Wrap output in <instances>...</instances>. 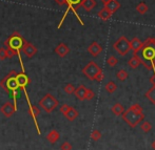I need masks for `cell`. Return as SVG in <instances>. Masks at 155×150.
Listing matches in <instances>:
<instances>
[{
  "mask_svg": "<svg viewBox=\"0 0 155 150\" xmlns=\"http://www.w3.org/2000/svg\"><path fill=\"white\" fill-rule=\"evenodd\" d=\"M134 56L140 61L147 69H154L155 67V39L148 38L143 42L141 47L134 52Z\"/></svg>",
  "mask_w": 155,
  "mask_h": 150,
  "instance_id": "6da1fadb",
  "label": "cell"
},
{
  "mask_svg": "<svg viewBox=\"0 0 155 150\" xmlns=\"http://www.w3.org/2000/svg\"><path fill=\"white\" fill-rule=\"evenodd\" d=\"M121 116H123V120L132 128L136 127L145 119V114L143 112V107L139 104L132 105L129 109L124 110Z\"/></svg>",
  "mask_w": 155,
  "mask_h": 150,
  "instance_id": "7a4b0ae2",
  "label": "cell"
},
{
  "mask_svg": "<svg viewBox=\"0 0 155 150\" xmlns=\"http://www.w3.org/2000/svg\"><path fill=\"white\" fill-rule=\"evenodd\" d=\"M16 71L15 70H11L10 73L6 75V77L4 79H2L0 81V87H2L8 95H14V99H16V93L20 88H19L18 84H17V81H16Z\"/></svg>",
  "mask_w": 155,
  "mask_h": 150,
  "instance_id": "3957f363",
  "label": "cell"
},
{
  "mask_svg": "<svg viewBox=\"0 0 155 150\" xmlns=\"http://www.w3.org/2000/svg\"><path fill=\"white\" fill-rule=\"evenodd\" d=\"M25 40L23 39V37L21 36L19 33L15 32L11 35L8 38V40L4 41V45L8 48L13 49L14 52H16V54L19 56V53H20L21 48H22V45L25 44Z\"/></svg>",
  "mask_w": 155,
  "mask_h": 150,
  "instance_id": "277c9868",
  "label": "cell"
},
{
  "mask_svg": "<svg viewBox=\"0 0 155 150\" xmlns=\"http://www.w3.org/2000/svg\"><path fill=\"white\" fill-rule=\"evenodd\" d=\"M39 106L43 111L47 114H51L54 109L58 106V100L51 93H47L42 99L39 101Z\"/></svg>",
  "mask_w": 155,
  "mask_h": 150,
  "instance_id": "5b68a950",
  "label": "cell"
},
{
  "mask_svg": "<svg viewBox=\"0 0 155 150\" xmlns=\"http://www.w3.org/2000/svg\"><path fill=\"white\" fill-rule=\"evenodd\" d=\"M113 48L117 52L120 56H126L131 51L130 48V41L124 36H121L117 39L116 42L113 44Z\"/></svg>",
  "mask_w": 155,
  "mask_h": 150,
  "instance_id": "8992f818",
  "label": "cell"
},
{
  "mask_svg": "<svg viewBox=\"0 0 155 150\" xmlns=\"http://www.w3.org/2000/svg\"><path fill=\"white\" fill-rule=\"evenodd\" d=\"M100 71H102L101 68H100L94 61H90V62L82 68V73H84L89 80H92V81H94V80L96 79V77H97V75Z\"/></svg>",
  "mask_w": 155,
  "mask_h": 150,
  "instance_id": "52a82bcc",
  "label": "cell"
},
{
  "mask_svg": "<svg viewBox=\"0 0 155 150\" xmlns=\"http://www.w3.org/2000/svg\"><path fill=\"white\" fill-rule=\"evenodd\" d=\"M16 111V106L12 102H5L3 105L0 107V112L3 114L5 118H11Z\"/></svg>",
  "mask_w": 155,
  "mask_h": 150,
  "instance_id": "ba28073f",
  "label": "cell"
},
{
  "mask_svg": "<svg viewBox=\"0 0 155 150\" xmlns=\"http://www.w3.org/2000/svg\"><path fill=\"white\" fill-rule=\"evenodd\" d=\"M21 51H22V53L25 54L28 58H33L37 54V51H38V49H37V47L35 46V45H33L31 42L25 41V44L22 45Z\"/></svg>",
  "mask_w": 155,
  "mask_h": 150,
  "instance_id": "9c48e42d",
  "label": "cell"
},
{
  "mask_svg": "<svg viewBox=\"0 0 155 150\" xmlns=\"http://www.w3.org/2000/svg\"><path fill=\"white\" fill-rule=\"evenodd\" d=\"M15 78H16V81H17V84H18L19 88H21V89H23V90H25V86L29 85V84L31 83V80H30V78L28 77V76L25 75L23 71H22V73H16Z\"/></svg>",
  "mask_w": 155,
  "mask_h": 150,
  "instance_id": "30bf717a",
  "label": "cell"
},
{
  "mask_svg": "<svg viewBox=\"0 0 155 150\" xmlns=\"http://www.w3.org/2000/svg\"><path fill=\"white\" fill-rule=\"evenodd\" d=\"M54 51H55V53L57 54L60 58H64L65 56L70 53V48L67 46V44H64V43H62V42L59 43V44L55 47Z\"/></svg>",
  "mask_w": 155,
  "mask_h": 150,
  "instance_id": "8fae6325",
  "label": "cell"
},
{
  "mask_svg": "<svg viewBox=\"0 0 155 150\" xmlns=\"http://www.w3.org/2000/svg\"><path fill=\"white\" fill-rule=\"evenodd\" d=\"M88 52L90 55L93 56V57H97V56L102 52V47L100 46V44H98L97 42H92L90 45H89Z\"/></svg>",
  "mask_w": 155,
  "mask_h": 150,
  "instance_id": "7c38bea8",
  "label": "cell"
},
{
  "mask_svg": "<svg viewBox=\"0 0 155 150\" xmlns=\"http://www.w3.org/2000/svg\"><path fill=\"white\" fill-rule=\"evenodd\" d=\"M104 8H107L113 15L114 13H116L118 11V8H120V3L117 0H111L110 2L104 4Z\"/></svg>",
  "mask_w": 155,
  "mask_h": 150,
  "instance_id": "4fadbf2b",
  "label": "cell"
},
{
  "mask_svg": "<svg viewBox=\"0 0 155 150\" xmlns=\"http://www.w3.org/2000/svg\"><path fill=\"white\" fill-rule=\"evenodd\" d=\"M86 93H87V87L84 85H79L77 88H75V91H74V95L80 101H84L86 100Z\"/></svg>",
  "mask_w": 155,
  "mask_h": 150,
  "instance_id": "5bb4252c",
  "label": "cell"
},
{
  "mask_svg": "<svg viewBox=\"0 0 155 150\" xmlns=\"http://www.w3.org/2000/svg\"><path fill=\"white\" fill-rule=\"evenodd\" d=\"M78 111L75 109L74 107H72V106H70L69 107V109L67 110V112H65L63 116L67 118V120L68 121H70V122H73L74 120H76V119L78 118Z\"/></svg>",
  "mask_w": 155,
  "mask_h": 150,
  "instance_id": "9a60e30c",
  "label": "cell"
},
{
  "mask_svg": "<svg viewBox=\"0 0 155 150\" xmlns=\"http://www.w3.org/2000/svg\"><path fill=\"white\" fill-rule=\"evenodd\" d=\"M81 1H82V0H67V4L69 5V8H68V11L65 12V14H68V13H69V11L72 10L76 15H77L76 10H77V8L80 6Z\"/></svg>",
  "mask_w": 155,
  "mask_h": 150,
  "instance_id": "2e32d148",
  "label": "cell"
},
{
  "mask_svg": "<svg viewBox=\"0 0 155 150\" xmlns=\"http://www.w3.org/2000/svg\"><path fill=\"white\" fill-rule=\"evenodd\" d=\"M59 138H60V134L57 130H51L47 136L48 142H50L51 144H55V143L59 140Z\"/></svg>",
  "mask_w": 155,
  "mask_h": 150,
  "instance_id": "e0dca14e",
  "label": "cell"
},
{
  "mask_svg": "<svg viewBox=\"0 0 155 150\" xmlns=\"http://www.w3.org/2000/svg\"><path fill=\"white\" fill-rule=\"evenodd\" d=\"M80 6H82L87 12H90L96 6V1L95 0H82Z\"/></svg>",
  "mask_w": 155,
  "mask_h": 150,
  "instance_id": "ac0fdd59",
  "label": "cell"
},
{
  "mask_svg": "<svg viewBox=\"0 0 155 150\" xmlns=\"http://www.w3.org/2000/svg\"><path fill=\"white\" fill-rule=\"evenodd\" d=\"M141 45H143V42H141L140 39H138L137 37L133 38L132 40L130 41V48L133 51V53L136 52V51H138V49L141 47Z\"/></svg>",
  "mask_w": 155,
  "mask_h": 150,
  "instance_id": "d6986e66",
  "label": "cell"
},
{
  "mask_svg": "<svg viewBox=\"0 0 155 150\" xmlns=\"http://www.w3.org/2000/svg\"><path fill=\"white\" fill-rule=\"evenodd\" d=\"M98 17H99L102 21H107V20H109L111 17H112V14H111V13L109 12L107 8H101L99 12H98Z\"/></svg>",
  "mask_w": 155,
  "mask_h": 150,
  "instance_id": "ffe728a7",
  "label": "cell"
},
{
  "mask_svg": "<svg viewBox=\"0 0 155 150\" xmlns=\"http://www.w3.org/2000/svg\"><path fill=\"white\" fill-rule=\"evenodd\" d=\"M112 112L115 114V116H121V114H124V106L121 105L120 103H115L114 105L112 106Z\"/></svg>",
  "mask_w": 155,
  "mask_h": 150,
  "instance_id": "44dd1931",
  "label": "cell"
},
{
  "mask_svg": "<svg viewBox=\"0 0 155 150\" xmlns=\"http://www.w3.org/2000/svg\"><path fill=\"white\" fill-rule=\"evenodd\" d=\"M146 98H147L153 105H155V85L152 86V87L146 92Z\"/></svg>",
  "mask_w": 155,
  "mask_h": 150,
  "instance_id": "7402d4cb",
  "label": "cell"
},
{
  "mask_svg": "<svg viewBox=\"0 0 155 150\" xmlns=\"http://www.w3.org/2000/svg\"><path fill=\"white\" fill-rule=\"evenodd\" d=\"M104 88H106V90L108 91L109 93H113L115 90L117 89V86H116V84H115V82H113V81H109L108 83L106 84V86H104Z\"/></svg>",
  "mask_w": 155,
  "mask_h": 150,
  "instance_id": "603a6c76",
  "label": "cell"
},
{
  "mask_svg": "<svg viewBox=\"0 0 155 150\" xmlns=\"http://www.w3.org/2000/svg\"><path fill=\"white\" fill-rule=\"evenodd\" d=\"M139 64H140V61L137 59L135 56H133V57L128 61V65L131 68H137V67L139 66Z\"/></svg>",
  "mask_w": 155,
  "mask_h": 150,
  "instance_id": "cb8c5ba5",
  "label": "cell"
},
{
  "mask_svg": "<svg viewBox=\"0 0 155 150\" xmlns=\"http://www.w3.org/2000/svg\"><path fill=\"white\" fill-rule=\"evenodd\" d=\"M116 77H117V79L120 80V81H126L129 77V73H128V71L124 70V69H120V70L117 71Z\"/></svg>",
  "mask_w": 155,
  "mask_h": 150,
  "instance_id": "d4e9b609",
  "label": "cell"
},
{
  "mask_svg": "<svg viewBox=\"0 0 155 150\" xmlns=\"http://www.w3.org/2000/svg\"><path fill=\"white\" fill-rule=\"evenodd\" d=\"M29 112H30V114H31V116L33 117V118L36 119L37 117L39 116V114H40V110H39L38 108H37L35 105H32V104H30Z\"/></svg>",
  "mask_w": 155,
  "mask_h": 150,
  "instance_id": "484cf974",
  "label": "cell"
},
{
  "mask_svg": "<svg viewBox=\"0 0 155 150\" xmlns=\"http://www.w3.org/2000/svg\"><path fill=\"white\" fill-rule=\"evenodd\" d=\"M148 6H147V4L145 3V2H140V3L138 4V5L136 6V11L139 13V14H141V15H143V14H146V13L148 12Z\"/></svg>",
  "mask_w": 155,
  "mask_h": 150,
  "instance_id": "4316f807",
  "label": "cell"
},
{
  "mask_svg": "<svg viewBox=\"0 0 155 150\" xmlns=\"http://www.w3.org/2000/svg\"><path fill=\"white\" fill-rule=\"evenodd\" d=\"M140 128H141V130H143V132H149L150 130L152 129V124L150 123V122L146 121L140 125Z\"/></svg>",
  "mask_w": 155,
  "mask_h": 150,
  "instance_id": "83f0119b",
  "label": "cell"
},
{
  "mask_svg": "<svg viewBox=\"0 0 155 150\" xmlns=\"http://www.w3.org/2000/svg\"><path fill=\"white\" fill-rule=\"evenodd\" d=\"M63 90H64V92L68 93V95H72V93H74V91H75V87H74L73 84L69 83L63 87Z\"/></svg>",
  "mask_w": 155,
  "mask_h": 150,
  "instance_id": "f1b7e54d",
  "label": "cell"
},
{
  "mask_svg": "<svg viewBox=\"0 0 155 150\" xmlns=\"http://www.w3.org/2000/svg\"><path fill=\"white\" fill-rule=\"evenodd\" d=\"M91 139L93 141H98L101 139V132L99 130H93L92 133H91Z\"/></svg>",
  "mask_w": 155,
  "mask_h": 150,
  "instance_id": "f546056e",
  "label": "cell"
},
{
  "mask_svg": "<svg viewBox=\"0 0 155 150\" xmlns=\"http://www.w3.org/2000/svg\"><path fill=\"white\" fill-rule=\"evenodd\" d=\"M107 63H108L110 66H115V65L118 63V60H117V58H115L114 56H110V57L108 58V60H107Z\"/></svg>",
  "mask_w": 155,
  "mask_h": 150,
  "instance_id": "4dcf8cb0",
  "label": "cell"
},
{
  "mask_svg": "<svg viewBox=\"0 0 155 150\" xmlns=\"http://www.w3.org/2000/svg\"><path fill=\"white\" fill-rule=\"evenodd\" d=\"M94 97H95V93H94V91H93L92 89H88V88H87L86 100H88V101H90V100H92Z\"/></svg>",
  "mask_w": 155,
  "mask_h": 150,
  "instance_id": "1f68e13d",
  "label": "cell"
},
{
  "mask_svg": "<svg viewBox=\"0 0 155 150\" xmlns=\"http://www.w3.org/2000/svg\"><path fill=\"white\" fill-rule=\"evenodd\" d=\"M5 59H8V56H6V48L0 47V60L3 61Z\"/></svg>",
  "mask_w": 155,
  "mask_h": 150,
  "instance_id": "d6a6232c",
  "label": "cell"
},
{
  "mask_svg": "<svg viewBox=\"0 0 155 150\" xmlns=\"http://www.w3.org/2000/svg\"><path fill=\"white\" fill-rule=\"evenodd\" d=\"M60 150H72V145L69 142H64L60 146Z\"/></svg>",
  "mask_w": 155,
  "mask_h": 150,
  "instance_id": "836d02e7",
  "label": "cell"
},
{
  "mask_svg": "<svg viewBox=\"0 0 155 150\" xmlns=\"http://www.w3.org/2000/svg\"><path fill=\"white\" fill-rule=\"evenodd\" d=\"M15 55H17L16 52H14L13 49L6 47V56H8V58H12V57H14Z\"/></svg>",
  "mask_w": 155,
  "mask_h": 150,
  "instance_id": "e575fe53",
  "label": "cell"
},
{
  "mask_svg": "<svg viewBox=\"0 0 155 150\" xmlns=\"http://www.w3.org/2000/svg\"><path fill=\"white\" fill-rule=\"evenodd\" d=\"M70 106L68 105V104H63V105H61V107H60V112H61L62 114H64L65 112H67V110L69 109Z\"/></svg>",
  "mask_w": 155,
  "mask_h": 150,
  "instance_id": "d590c367",
  "label": "cell"
},
{
  "mask_svg": "<svg viewBox=\"0 0 155 150\" xmlns=\"http://www.w3.org/2000/svg\"><path fill=\"white\" fill-rule=\"evenodd\" d=\"M102 80H104V73H102V71H100V73L97 75V77H96L95 81H97V82H101Z\"/></svg>",
  "mask_w": 155,
  "mask_h": 150,
  "instance_id": "8d00e7d4",
  "label": "cell"
},
{
  "mask_svg": "<svg viewBox=\"0 0 155 150\" xmlns=\"http://www.w3.org/2000/svg\"><path fill=\"white\" fill-rule=\"evenodd\" d=\"M56 3H58L59 5H63V4H67V0H55Z\"/></svg>",
  "mask_w": 155,
  "mask_h": 150,
  "instance_id": "74e56055",
  "label": "cell"
},
{
  "mask_svg": "<svg viewBox=\"0 0 155 150\" xmlns=\"http://www.w3.org/2000/svg\"><path fill=\"white\" fill-rule=\"evenodd\" d=\"M150 82H151L153 85H155V73H154V75L152 76L151 78H150Z\"/></svg>",
  "mask_w": 155,
  "mask_h": 150,
  "instance_id": "f35d334b",
  "label": "cell"
},
{
  "mask_svg": "<svg viewBox=\"0 0 155 150\" xmlns=\"http://www.w3.org/2000/svg\"><path fill=\"white\" fill-rule=\"evenodd\" d=\"M100 1H101L104 4H107V3H108V2H110L111 0H100Z\"/></svg>",
  "mask_w": 155,
  "mask_h": 150,
  "instance_id": "ab89813d",
  "label": "cell"
},
{
  "mask_svg": "<svg viewBox=\"0 0 155 150\" xmlns=\"http://www.w3.org/2000/svg\"><path fill=\"white\" fill-rule=\"evenodd\" d=\"M152 148H153V150H155V141H153V143H152Z\"/></svg>",
  "mask_w": 155,
  "mask_h": 150,
  "instance_id": "60d3db41",
  "label": "cell"
}]
</instances>
